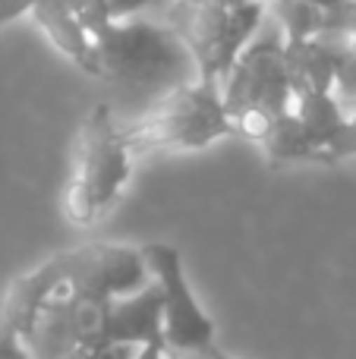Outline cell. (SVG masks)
Instances as JSON below:
<instances>
[{"label":"cell","instance_id":"ac0fdd59","mask_svg":"<svg viewBox=\"0 0 356 359\" xmlns=\"http://www.w3.org/2000/svg\"><path fill=\"white\" fill-rule=\"evenodd\" d=\"M262 4H309V6H322V10H334V6H344L347 0H262Z\"/></svg>","mask_w":356,"mask_h":359},{"label":"cell","instance_id":"7a4b0ae2","mask_svg":"<svg viewBox=\"0 0 356 359\" xmlns=\"http://www.w3.org/2000/svg\"><path fill=\"white\" fill-rule=\"evenodd\" d=\"M221 98L231 133L249 142H262L271 126L294 107V92L284 69V38L271 16H265L259 35L224 73Z\"/></svg>","mask_w":356,"mask_h":359},{"label":"cell","instance_id":"3957f363","mask_svg":"<svg viewBox=\"0 0 356 359\" xmlns=\"http://www.w3.org/2000/svg\"><path fill=\"white\" fill-rule=\"evenodd\" d=\"M265 10L262 0H167L158 19L167 22L186 44L196 79L221 82L243 48L259 35Z\"/></svg>","mask_w":356,"mask_h":359},{"label":"cell","instance_id":"52a82bcc","mask_svg":"<svg viewBox=\"0 0 356 359\" xmlns=\"http://www.w3.org/2000/svg\"><path fill=\"white\" fill-rule=\"evenodd\" d=\"M57 262L67 290L92 303L130 297L151 280L142 252L117 243H88L79 249H67L57 255Z\"/></svg>","mask_w":356,"mask_h":359},{"label":"cell","instance_id":"44dd1931","mask_svg":"<svg viewBox=\"0 0 356 359\" xmlns=\"http://www.w3.org/2000/svg\"><path fill=\"white\" fill-rule=\"evenodd\" d=\"M177 359H196V356H177Z\"/></svg>","mask_w":356,"mask_h":359},{"label":"cell","instance_id":"8fae6325","mask_svg":"<svg viewBox=\"0 0 356 359\" xmlns=\"http://www.w3.org/2000/svg\"><path fill=\"white\" fill-rule=\"evenodd\" d=\"M262 151L271 164H296V161H315V151H313V142H309L306 130L303 123L296 120L294 107L278 120L275 126L268 130V136L262 139Z\"/></svg>","mask_w":356,"mask_h":359},{"label":"cell","instance_id":"30bf717a","mask_svg":"<svg viewBox=\"0 0 356 359\" xmlns=\"http://www.w3.org/2000/svg\"><path fill=\"white\" fill-rule=\"evenodd\" d=\"M29 16L57 54L67 57L76 69L98 79V48H95V38L82 29V22L69 13V6L63 0H38Z\"/></svg>","mask_w":356,"mask_h":359},{"label":"cell","instance_id":"4fadbf2b","mask_svg":"<svg viewBox=\"0 0 356 359\" xmlns=\"http://www.w3.org/2000/svg\"><path fill=\"white\" fill-rule=\"evenodd\" d=\"M69 6L76 19L82 22V29L88 32L92 38H101L107 29H111V16L104 13V4L101 0H63Z\"/></svg>","mask_w":356,"mask_h":359},{"label":"cell","instance_id":"ffe728a7","mask_svg":"<svg viewBox=\"0 0 356 359\" xmlns=\"http://www.w3.org/2000/svg\"><path fill=\"white\" fill-rule=\"evenodd\" d=\"M196 359H233V356H231V353H224V350H221L218 344H212V347L202 350V353L196 356Z\"/></svg>","mask_w":356,"mask_h":359},{"label":"cell","instance_id":"277c9868","mask_svg":"<svg viewBox=\"0 0 356 359\" xmlns=\"http://www.w3.org/2000/svg\"><path fill=\"white\" fill-rule=\"evenodd\" d=\"M132 177V155L120 133L117 111L95 104L79 130L76 164L63 189V215L76 227L95 224L126 189Z\"/></svg>","mask_w":356,"mask_h":359},{"label":"cell","instance_id":"9c48e42d","mask_svg":"<svg viewBox=\"0 0 356 359\" xmlns=\"http://www.w3.org/2000/svg\"><path fill=\"white\" fill-rule=\"evenodd\" d=\"M341 60H344V50H341V44L331 35L284 41V69H287V82L294 98L334 92Z\"/></svg>","mask_w":356,"mask_h":359},{"label":"cell","instance_id":"7c38bea8","mask_svg":"<svg viewBox=\"0 0 356 359\" xmlns=\"http://www.w3.org/2000/svg\"><path fill=\"white\" fill-rule=\"evenodd\" d=\"M350 158H356V104L347 107L344 123L334 133L331 142L325 145L319 164H338V161H350Z\"/></svg>","mask_w":356,"mask_h":359},{"label":"cell","instance_id":"8992f818","mask_svg":"<svg viewBox=\"0 0 356 359\" xmlns=\"http://www.w3.org/2000/svg\"><path fill=\"white\" fill-rule=\"evenodd\" d=\"M149 268V278L161 290V331L164 353L199 356L214 344V322L199 306L193 287L186 280L180 249L170 243H149L139 249Z\"/></svg>","mask_w":356,"mask_h":359},{"label":"cell","instance_id":"7402d4cb","mask_svg":"<svg viewBox=\"0 0 356 359\" xmlns=\"http://www.w3.org/2000/svg\"><path fill=\"white\" fill-rule=\"evenodd\" d=\"M199 4H202V0H199Z\"/></svg>","mask_w":356,"mask_h":359},{"label":"cell","instance_id":"ba28073f","mask_svg":"<svg viewBox=\"0 0 356 359\" xmlns=\"http://www.w3.org/2000/svg\"><path fill=\"white\" fill-rule=\"evenodd\" d=\"M85 344H98V347H145V344H164L161 331V290L155 280L142 287V290L130 293L120 299H107L98 312L92 334Z\"/></svg>","mask_w":356,"mask_h":359},{"label":"cell","instance_id":"2e32d148","mask_svg":"<svg viewBox=\"0 0 356 359\" xmlns=\"http://www.w3.org/2000/svg\"><path fill=\"white\" fill-rule=\"evenodd\" d=\"M0 359H32L25 341L19 337V331L0 316Z\"/></svg>","mask_w":356,"mask_h":359},{"label":"cell","instance_id":"9a60e30c","mask_svg":"<svg viewBox=\"0 0 356 359\" xmlns=\"http://www.w3.org/2000/svg\"><path fill=\"white\" fill-rule=\"evenodd\" d=\"M139 350L136 347H98V344H82V347H73L63 359H136Z\"/></svg>","mask_w":356,"mask_h":359},{"label":"cell","instance_id":"5b68a950","mask_svg":"<svg viewBox=\"0 0 356 359\" xmlns=\"http://www.w3.org/2000/svg\"><path fill=\"white\" fill-rule=\"evenodd\" d=\"M120 133L130 155L145 151H196L233 136L221 98V82L193 79L149 114L120 120Z\"/></svg>","mask_w":356,"mask_h":359},{"label":"cell","instance_id":"e0dca14e","mask_svg":"<svg viewBox=\"0 0 356 359\" xmlns=\"http://www.w3.org/2000/svg\"><path fill=\"white\" fill-rule=\"evenodd\" d=\"M38 0H0V25L13 22V19H22L32 13Z\"/></svg>","mask_w":356,"mask_h":359},{"label":"cell","instance_id":"d6986e66","mask_svg":"<svg viewBox=\"0 0 356 359\" xmlns=\"http://www.w3.org/2000/svg\"><path fill=\"white\" fill-rule=\"evenodd\" d=\"M161 356H164V344H145L136 353V359H161Z\"/></svg>","mask_w":356,"mask_h":359},{"label":"cell","instance_id":"6da1fadb","mask_svg":"<svg viewBox=\"0 0 356 359\" xmlns=\"http://www.w3.org/2000/svg\"><path fill=\"white\" fill-rule=\"evenodd\" d=\"M95 48H98V79H104L120 104L132 111L123 120L149 114L177 88L196 79L186 44L158 16L111 22L104 35L95 38Z\"/></svg>","mask_w":356,"mask_h":359},{"label":"cell","instance_id":"5bb4252c","mask_svg":"<svg viewBox=\"0 0 356 359\" xmlns=\"http://www.w3.org/2000/svg\"><path fill=\"white\" fill-rule=\"evenodd\" d=\"M104 13L111 22H123V19H139V16H158L167 6V0H101Z\"/></svg>","mask_w":356,"mask_h":359}]
</instances>
